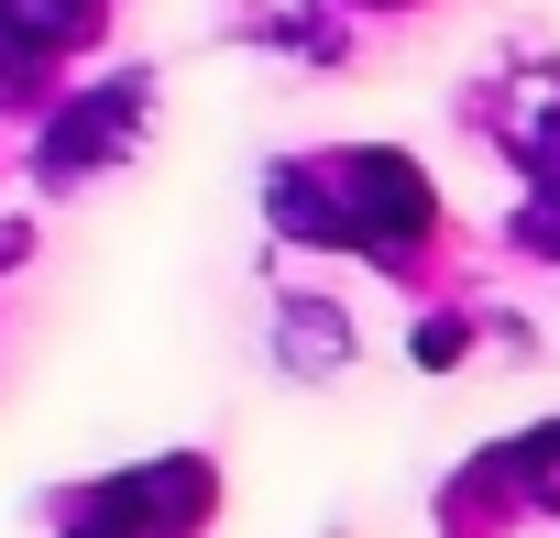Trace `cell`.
I'll use <instances>...</instances> for the list:
<instances>
[{
  "label": "cell",
  "mask_w": 560,
  "mask_h": 538,
  "mask_svg": "<svg viewBox=\"0 0 560 538\" xmlns=\"http://www.w3.org/2000/svg\"><path fill=\"white\" fill-rule=\"evenodd\" d=\"M0 23L34 34V45H78V34L100 23V0H0Z\"/></svg>",
  "instance_id": "1"
}]
</instances>
